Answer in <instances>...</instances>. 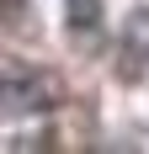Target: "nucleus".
I'll return each instance as SVG.
<instances>
[{
  "label": "nucleus",
  "instance_id": "obj_2",
  "mask_svg": "<svg viewBox=\"0 0 149 154\" xmlns=\"http://www.w3.org/2000/svg\"><path fill=\"white\" fill-rule=\"evenodd\" d=\"M64 16H69V27L90 32L96 21H101V0H69V5H64Z\"/></svg>",
  "mask_w": 149,
  "mask_h": 154
},
{
  "label": "nucleus",
  "instance_id": "obj_1",
  "mask_svg": "<svg viewBox=\"0 0 149 154\" xmlns=\"http://www.w3.org/2000/svg\"><path fill=\"white\" fill-rule=\"evenodd\" d=\"M122 53H128V69H144V64H149V5H133V11H128Z\"/></svg>",
  "mask_w": 149,
  "mask_h": 154
}]
</instances>
